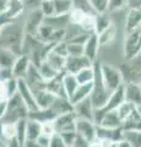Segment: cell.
<instances>
[{
  "instance_id": "obj_1",
  "label": "cell",
  "mask_w": 141,
  "mask_h": 147,
  "mask_svg": "<svg viewBox=\"0 0 141 147\" xmlns=\"http://www.w3.org/2000/svg\"><path fill=\"white\" fill-rule=\"evenodd\" d=\"M94 65V81L92 86V92H91V102L94 110L101 109L106 105L108 98L111 97V92L107 90V87L104 86L102 75H101V69H99V61H96L93 64Z\"/></svg>"
},
{
  "instance_id": "obj_2",
  "label": "cell",
  "mask_w": 141,
  "mask_h": 147,
  "mask_svg": "<svg viewBox=\"0 0 141 147\" xmlns=\"http://www.w3.org/2000/svg\"><path fill=\"white\" fill-rule=\"evenodd\" d=\"M28 117H30L28 108L26 107V104L24 103V100L21 99L19 93H16L15 96H12L10 99H7L5 115H4V119L1 123L16 124L20 120L28 119Z\"/></svg>"
},
{
  "instance_id": "obj_3",
  "label": "cell",
  "mask_w": 141,
  "mask_h": 147,
  "mask_svg": "<svg viewBox=\"0 0 141 147\" xmlns=\"http://www.w3.org/2000/svg\"><path fill=\"white\" fill-rule=\"evenodd\" d=\"M99 69H101L103 84L111 93L124 85V79H123L120 69L106 63H99Z\"/></svg>"
},
{
  "instance_id": "obj_4",
  "label": "cell",
  "mask_w": 141,
  "mask_h": 147,
  "mask_svg": "<svg viewBox=\"0 0 141 147\" xmlns=\"http://www.w3.org/2000/svg\"><path fill=\"white\" fill-rule=\"evenodd\" d=\"M141 55V26L126 33L123 43V57L125 60H134Z\"/></svg>"
},
{
  "instance_id": "obj_5",
  "label": "cell",
  "mask_w": 141,
  "mask_h": 147,
  "mask_svg": "<svg viewBox=\"0 0 141 147\" xmlns=\"http://www.w3.org/2000/svg\"><path fill=\"white\" fill-rule=\"evenodd\" d=\"M69 22L79 26L86 33H92L96 30V16L86 13L79 9H72L69 13Z\"/></svg>"
},
{
  "instance_id": "obj_6",
  "label": "cell",
  "mask_w": 141,
  "mask_h": 147,
  "mask_svg": "<svg viewBox=\"0 0 141 147\" xmlns=\"http://www.w3.org/2000/svg\"><path fill=\"white\" fill-rule=\"evenodd\" d=\"M76 120H77V118L74 112L58 115L53 120L55 132L57 134H64V132L76 131Z\"/></svg>"
},
{
  "instance_id": "obj_7",
  "label": "cell",
  "mask_w": 141,
  "mask_h": 147,
  "mask_svg": "<svg viewBox=\"0 0 141 147\" xmlns=\"http://www.w3.org/2000/svg\"><path fill=\"white\" fill-rule=\"evenodd\" d=\"M17 93H19L21 99L24 100L26 107L28 108L30 113L37 112L38 105H37V102H36L34 93H33V91L28 87V85L26 84V81L24 79L17 80Z\"/></svg>"
},
{
  "instance_id": "obj_8",
  "label": "cell",
  "mask_w": 141,
  "mask_h": 147,
  "mask_svg": "<svg viewBox=\"0 0 141 147\" xmlns=\"http://www.w3.org/2000/svg\"><path fill=\"white\" fill-rule=\"evenodd\" d=\"M76 132L82 136L88 142L93 144L97 140V124L92 120L77 119L76 120Z\"/></svg>"
},
{
  "instance_id": "obj_9",
  "label": "cell",
  "mask_w": 141,
  "mask_h": 147,
  "mask_svg": "<svg viewBox=\"0 0 141 147\" xmlns=\"http://www.w3.org/2000/svg\"><path fill=\"white\" fill-rule=\"evenodd\" d=\"M24 80L26 81V84L28 85L30 88L33 91V93L47 88V82H45L43 77L40 76L38 69L34 64H31V66H30L28 71H27Z\"/></svg>"
},
{
  "instance_id": "obj_10",
  "label": "cell",
  "mask_w": 141,
  "mask_h": 147,
  "mask_svg": "<svg viewBox=\"0 0 141 147\" xmlns=\"http://www.w3.org/2000/svg\"><path fill=\"white\" fill-rule=\"evenodd\" d=\"M44 20H45V17L39 9H32L30 15L27 16V20L25 24V28H24L25 33L34 37L37 31L39 30V27L43 25Z\"/></svg>"
},
{
  "instance_id": "obj_11",
  "label": "cell",
  "mask_w": 141,
  "mask_h": 147,
  "mask_svg": "<svg viewBox=\"0 0 141 147\" xmlns=\"http://www.w3.org/2000/svg\"><path fill=\"white\" fill-rule=\"evenodd\" d=\"M94 63H92L85 57V55H79V57H67L65 61V71L69 74H74L76 75L79 71H81L85 67L92 66Z\"/></svg>"
},
{
  "instance_id": "obj_12",
  "label": "cell",
  "mask_w": 141,
  "mask_h": 147,
  "mask_svg": "<svg viewBox=\"0 0 141 147\" xmlns=\"http://www.w3.org/2000/svg\"><path fill=\"white\" fill-rule=\"evenodd\" d=\"M125 102L135 105L136 108L141 107V86L136 82L124 84Z\"/></svg>"
},
{
  "instance_id": "obj_13",
  "label": "cell",
  "mask_w": 141,
  "mask_h": 147,
  "mask_svg": "<svg viewBox=\"0 0 141 147\" xmlns=\"http://www.w3.org/2000/svg\"><path fill=\"white\" fill-rule=\"evenodd\" d=\"M74 113L77 119H86V120L94 121V108L92 105V102H91V98L84 99L77 104H75Z\"/></svg>"
},
{
  "instance_id": "obj_14",
  "label": "cell",
  "mask_w": 141,
  "mask_h": 147,
  "mask_svg": "<svg viewBox=\"0 0 141 147\" xmlns=\"http://www.w3.org/2000/svg\"><path fill=\"white\" fill-rule=\"evenodd\" d=\"M99 42H98V36L96 32L90 33L87 40L84 44V55L87 59H90L92 63L97 61V54L99 50Z\"/></svg>"
},
{
  "instance_id": "obj_15",
  "label": "cell",
  "mask_w": 141,
  "mask_h": 147,
  "mask_svg": "<svg viewBox=\"0 0 141 147\" xmlns=\"http://www.w3.org/2000/svg\"><path fill=\"white\" fill-rule=\"evenodd\" d=\"M31 64H32V61H31V59H30L28 55H26V54H20L19 57H17L15 64H13L12 69H11L13 77H15V79H17V80L25 79V76H26L27 71H28Z\"/></svg>"
},
{
  "instance_id": "obj_16",
  "label": "cell",
  "mask_w": 141,
  "mask_h": 147,
  "mask_svg": "<svg viewBox=\"0 0 141 147\" xmlns=\"http://www.w3.org/2000/svg\"><path fill=\"white\" fill-rule=\"evenodd\" d=\"M141 26V7L131 6L125 17V32L133 31Z\"/></svg>"
},
{
  "instance_id": "obj_17",
  "label": "cell",
  "mask_w": 141,
  "mask_h": 147,
  "mask_svg": "<svg viewBox=\"0 0 141 147\" xmlns=\"http://www.w3.org/2000/svg\"><path fill=\"white\" fill-rule=\"evenodd\" d=\"M34 97H36V102H37V105H38V109H42V110L52 109L53 104L57 99V96H54L47 88L36 92Z\"/></svg>"
},
{
  "instance_id": "obj_18",
  "label": "cell",
  "mask_w": 141,
  "mask_h": 147,
  "mask_svg": "<svg viewBox=\"0 0 141 147\" xmlns=\"http://www.w3.org/2000/svg\"><path fill=\"white\" fill-rule=\"evenodd\" d=\"M97 125L102 126V127H107V129H121L123 121L120 120V118L117 113V109H115V110L107 112L101 119H99Z\"/></svg>"
},
{
  "instance_id": "obj_19",
  "label": "cell",
  "mask_w": 141,
  "mask_h": 147,
  "mask_svg": "<svg viewBox=\"0 0 141 147\" xmlns=\"http://www.w3.org/2000/svg\"><path fill=\"white\" fill-rule=\"evenodd\" d=\"M17 93V79L0 80V99L7 100Z\"/></svg>"
},
{
  "instance_id": "obj_20",
  "label": "cell",
  "mask_w": 141,
  "mask_h": 147,
  "mask_svg": "<svg viewBox=\"0 0 141 147\" xmlns=\"http://www.w3.org/2000/svg\"><path fill=\"white\" fill-rule=\"evenodd\" d=\"M17 57V53L11 48L0 47V69H12Z\"/></svg>"
},
{
  "instance_id": "obj_21",
  "label": "cell",
  "mask_w": 141,
  "mask_h": 147,
  "mask_svg": "<svg viewBox=\"0 0 141 147\" xmlns=\"http://www.w3.org/2000/svg\"><path fill=\"white\" fill-rule=\"evenodd\" d=\"M117 34H118L117 25L112 22L106 30H103L101 33H97L99 45L103 47V45H111L112 43H114V40L117 38Z\"/></svg>"
},
{
  "instance_id": "obj_22",
  "label": "cell",
  "mask_w": 141,
  "mask_h": 147,
  "mask_svg": "<svg viewBox=\"0 0 141 147\" xmlns=\"http://www.w3.org/2000/svg\"><path fill=\"white\" fill-rule=\"evenodd\" d=\"M26 132H27V142H36L38 137L42 135V123L28 118L26 125Z\"/></svg>"
},
{
  "instance_id": "obj_23",
  "label": "cell",
  "mask_w": 141,
  "mask_h": 147,
  "mask_svg": "<svg viewBox=\"0 0 141 147\" xmlns=\"http://www.w3.org/2000/svg\"><path fill=\"white\" fill-rule=\"evenodd\" d=\"M121 129L124 131H141V115L138 108L130 114L128 119L123 121Z\"/></svg>"
},
{
  "instance_id": "obj_24",
  "label": "cell",
  "mask_w": 141,
  "mask_h": 147,
  "mask_svg": "<svg viewBox=\"0 0 141 147\" xmlns=\"http://www.w3.org/2000/svg\"><path fill=\"white\" fill-rule=\"evenodd\" d=\"M64 72L65 71L60 72L58 76L54 77L53 80L47 82V90L51 91L54 96H57V97H66L65 91H64V86H63V76H64Z\"/></svg>"
},
{
  "instance_id": "obj_25",
  "label": "cell",
  "mask_w": 141,
  "mask_h": 147,
  "mask_svg": "<svg viewBox=\"0 0 141 147\" xmlns=\"http://www.w3.org/2000/svg\"><path fill=\"white\" fill-rule=\"evenodd\" d=\"M54 4V17L69 16L74 9V0H53Z\"/></svg>"
},
{
  "instance_id": "obj_26",
  "label": "cell",
  "mask_w": 141,
  "mask_h": 147,
  "mask_svg": "<svg viewBox=\"0 0 141 147\" xmlns=\"http://www.w3.org/2000/svg\"><path fill=\"white\" fill-rule=\"evenodd\" d=\"M25 7H26V5L22 0H9L5 15L10 18V20L13 21L20 15H22V12L25 11Z\"/></svg>"
},
{
  "instance_id": "obj_27",
  "label": "cell",
  "mask_w": 141,
  "mask_h": 147,
  "mask_svg": "<svg viewBox=\"0 0 141 147\" xmlns=\"http://www.w3.org/2000/svg\"><path fill=\"white\" fill-rule=\"evenodd\" d=\"M92 86L93 84H88V85H79V87L76 88V91L74 92V94L69 98V100L71 102L72 105L77 104L79 102L84 99L90 98L91 92H92Z\"/></svg>"
},
{
  "instance_id": "obj_28",
  "label": "cell",
  "mask_w": 141,
  "mask_h": 147,
  "mask_svg": "<svg viewBox=\"0 0 141 147\" xmlns=\"http://www.w3.org/2000/svg\"><path fill=\"white\" fill-rule=\"evenodd\" d=\"M52 110L58 115H61V114H66L70 112H74V105L71 104V102L69 100V98L66 97H57L55 102H54Z\"/></svg>"
},
{
  "instance_id": "obj_29",
  "label": "cell",
  "mask_w": 141,
  "mask_h": 147,
  "mask_svg": "<svg viewBox=\"0 0 141 147\" xmlns=\"http://www.w3.org/2000/svg\"><path fill=\"white\" fill-rule=\"evenodd\" d=\"M63 86H64V91L67 98H70L74 92L76 91V88L79 87V82L76 80V76L74 74H69V72H64V76H63Z\"/></svg>"
},
{
  "instance_id": "obj_30",
  "label": "cell",
  "mask_w": 141,
  "mask_h": 147,
  "mask_svg": "<svg viewBox=\"0 0 141 147\" xmlns=\"http://www.w3.org/2000/svg\"><path fill=\"white\" fill-rule=\"evenodd\" d=\"M45 60L49 63V65H51L53 69H55L58 72H63L65 71V61H66V58L61 57V55H59L57 53H54L53 50H51L47 57H45Z\"/></svg>"
},
{
  "instance_id": "obj_31",
  "label": "cell",
  "mask_w": 141,
  "mask_h": 147,
  "mask_svg": "<svg viewBox=\"0 0 141 147\" xmlns=\"http://www.w3.org/2000/svg\"><path fill=\"white\" fill-rule=\"evenodd\" d=\"M75 76H76V80L79 82V85L93 84V81H94V65L82 69V70L77 72Z\"/></svg>"
},
{
  "instance_id": "obj_32",
  "label": "cell",
  "mask_w": 141,
  "mask_h": 147,
  "mask_svg": "<svg viewBox=\"0 0 141 147\" xmlns=\"http://www.w3.org/2000/svg\"><path fill=\"white\" fill-rule=\"evenodd\" d=\"M37 69H38V71L40 74V76L43 77L45 82L53 80L54 77L58 76L59 74H60V72H58L55 69H53L51 65H49V63L45 60V59L39 64V65H37Z\"/></svg>"
},
{
  "instance_id": "obj_33",
  "label": "cell",
  "mask_w": 141,
  "mask_h": 147,
  "mask_svg": "<svg viewBox=\"0 0 141 147\" xmlns=\"http://www.w3.org/2000/svg\"><path fill=\"white\" fill-rule=\"evenodd\" d=\"M17 127L16 124L12 123H3L1 124V139L4 142H7L16 137Z\"/></svg>"
},
{
  "instance_id": "obj_34",
  "label": "cell",
  "mask_w": 141,
  "mask_h": 147,
  "mask_svg": "<svg viewBox=\"0 0 141 147\" xmlns=\"http://www.w3.org/2000/svg\"><path fill=\"white\" fill-rule=\"evenodd\" d=\"M123 139L128 141L133 147H141V131H124Z\"/></svg>"
},
{
  "instance_id": "obj_35",
  "label": "cell",
  "mask_w": 141,
  "mask_h": 147,
  "mask_svg": "<svg viewBox=\"0 0 141 147\" xmlns=\"http://www.w3.org/2000/svg\"><path fill=\"white\" fill-rule=\"evenodd\" d=\"M108 1L109 0H88L90 5L96 15H102V13L108 12Z\"/></svg>"
},
{
  "instance_id": "obj_36",
  "label": "cell",
  "mask_w": 141,
  "mask_h": 147,
  "mask_svg": "<svg viewBox=\"0 0 141 147\" xmlns=\"http://www.w3.org/2000/svg\"><path fill=\"white\" fill-rule=\"evenodd\" d=\"M38 9L42 11V13L44 15L45 18H49V17H54V16H55V13H54V4H53V0H40Z\"/></svg>"
},
{
  "instance_id": "obj_37",
  "label": "cell",
  "mask_w": 141,
  "mask_h": 147,
  "mask_svg": "<svg viewBox=\"0 0 141 147\" xmlns=\"http://www.w3.org/2000/svg\"><path fill=\"white\" fill-rule=\"evenodd\" d=\"M135 109H136L135 105L130 104V103H128V102H124L121 105H119V107H118L117 113H118V115H119L120 120L124 121L125 119H128V118L130 117V114L133 113Z\"/></svg>"
},
{
  "instance_id": "obj_38",
  "label": "cell",
  "mask_w": 141,
  "mask_h": 147,
  "mask_svg": "<svg viewBox=\"0 0 141 147\" xmlns=\"http://www.w3.org/2000/svg\"><path fill=\"white\" fill-rule=\"evenodd\" d=\"M112 24V20L109 18L107 13H102V15H96V33H101L103 30H106L107 27Z\"/></svg>"
},
{
  "instance_id": "obj_39",
  "label": "cell",
  "mask_w": 141,
  "mask_h": 147,
  "mask_svg": "<svg viewBox=\"0 0 141 147\" xmlns=\"http://www.w3.org/2000/svg\"><path fill=\"white\" fill-rule=\"evenodd\" d=\"M130 3L128 0H109L108 1V11L109 12H117L125 9Z\"/></svg>"
},
{
  "instance_id": "obj_40",
  "label": "cell",
  "mask_w": 141,
  "mask_h": 147,
  "mask_svg": "<svg viewBox=\"0 0 141 147\" xmlns=\"http://www.w3.org/2000/svg\"><path fill=\"white\" fill-rule=\"evenodd\" d=\"M67 42V54L70 57H79V55H84V44L74 43V42ZM67 55V57H69Z\"/></svg>"
},
{
  "instance_id": "obj_41",
  "label": "cell",
  "mask_w": 141,
  "mask_h": 147,
  "mask_svg": "<svg viewBox=\"0 0 141 147\" xmlns=\"http://www.w3.org/2000/svg\"><path fill=\"white\" fill-rule=\"evenodd\" d=\"M55 134V129H54V124L53 121H48V123H42V135L52 137Z\"/></svg>"
},
{
  "instance_id": "obj_42",
  "label": "cell",
  "mask_w": 141,
  "mask_h": 147,
  "mask_svg": "<svg viewBox=\"0 0 141 147\" xmlns=\"http://www.w3.org/2000/svg\"><path fill=\"white\" fill-rule=\"evenodd\" d=\"M49 147H67L66 144L63 140V137L60 134H54L51 137V144H49Z\"/></svg>"
},
{
  "instance_id": "obj_43",
  "label": "cell",
  "mask_w": 141,
  "mask_h": 147,
  "mask_svg": "<svg viewBox=\"0 0 141 147\" xmlns=\"http://www.w3.org/2000/svg\"><path fill=\"white\" fill-rule=\"evenodd\" d=\"M61 137H63V140H64V142L66 144L67 147H70L74 145V142H75V139H76V136H77V132L76 131H72V132H64V134H60Z\"/></svg>"
},
{
  "instance_id": "obj_44",
  "label": "cell",
  "mask_w": 141,
  "mask_h": 147,
  "mask_svg": "<svg viewBox=\"0 0 141 147\" xmlns=\"http://www.w3.org/2000/svg\"><path fill=\"white\" fill-rule=\"evenodd\" d=\"M91 146H92V144H91V142H88L86 139H84L82 136H80L79 134H77V136H76L74 145H72V147H91ZM70 147H71V146H70Z\"/></svg>"
},
{
  "instance_id": "obj_45",
  "label": "cell",
  "mask_w": 141,
  "mask_h": 147,
  "mask_svg": "<svg viewBox=\"0 0 141 147\" xmlns=\"http://www.w3.org/2000/svg\"><path fill=\"white\" fill-rule=\"evenodd\" d=\"M11 22H12V20H10V18L5 15V12L0 13V37H1L3 31L6 28V26L11 25Z\"/></svg>"
},
{
  "instance_id": "obj_46",
  "label": "cell",
  "mask_w": 141,
  "mask_h": 147,
  "mask_svg": "<svg viewBox=\"0 0 141 147\" xmlns=\"http://www.w3.org/2000/svg\"><path fill=\"white\" fill-rule=\"evenodd\" d=\"M36 144L40 147H49V144H51V137L48 136H44V135H40L37 141H36Z\"/></svg>"
},
{
  "instance_id": "obj_47",
  "label": "cell",
  "mask_w": 141,
  "mask_h": 147,
  "mask_svg": "<svg viewBox=\"0 0 141 147\" xmlns=\"http://www.w3.org/2000/svg\"><path fill=\"white\" fill-rule=\"evenodd\" d=\"M6 104H7V100H3V99H0V123L3 121L4 115H5Z\"/></svg>"
},
{
  "instance_id": "obj_48",
  "label": "cell",
  "mask_w": 141,
  "mask_h": 147,
  "mask_svg": "<svg viewBox=\"0 0 141 147\" xmlns=\"http://www.w3.org/2000/svg\"><path fill=\"white\" fill-rule=\"evenodd\" d=\"M5 145H6V147H24L19 141H17L16 137L15 139H12V140H10V141L5 142Z\"/></svg>"
},
{
  "instance_id": "obj_49",
  "label": "cell",
  "mask_w": 141,
  "mask_h": 147,
  "mask_svg": "<svg viewBox=\"0 0 141 147\" xmlns=\"http://www.w3.org/2000/svg\"><path fill=\"white\" fill-rule=\"evenodd\" d=\"M7 4H9V0H0V13H4L6 11Z\"/></svg>"
},
{
  "instance_id": "obj_50",
  "label": "cell",
  "mask_w": 141,
  "mask_h": 147,
  "mask_svg": "<svg viewBox=\"0 0 141 147\" xmlns=\"http://www.w3.org/2000/svg\"><path fill=\"white\" fill-rule=\"evenodd\" d=\"M115 147H133V146H131L128 141H125L124 139H123V140H120V141H118V142H117V144H115Z\"/></svg>"
},
{
  "instance_id": "obj_51",
  "label": "cell",
  "mask_w": 141,
  "mask_h": 147,
  "mask_svg": "<svg viewBox=\"0 0 141 147\" xmlns=\"http://www.w3.org/2000/svg\"><path fill=\"white\" fill-rule=\"evenodd\" d=\"M4 145H5V142H4V141H3V139L0 137V147H3Z\"/></svg>"
},
{
  "instance_id": "obj_52",
  "label": "cell",
  "mask_w": 141,
  "mask_h": 147,
  "mask_svg": "<svg viewBox=\"0 0 141 147\" xmlns=\"http://www.w3.org/2000/svg\"><path fill=\"white\" fill-rule=\"evenodd\" d=\"M138 1H139V0H131V4H133V5L135 6L136 4H138Z\"/></svg>"
},
{
  "instance_id": "obj_53",
  "label": "cell",
  "mask_w": 141,
  "mask_h": 147,
  "mask_svg": "<svg viewBox=\"0 0 141 147\" xmlns=\"http://www.w3.org/2000/svg\"><path fill=\"white\" fill-rule=\"evenodd\" d=\"M139 85L141 86V71H140V76H139Z\"/></svg>"
},
{
  "instance_id": "obj_54",
  "label": "cell",
  "mask_w": 141,
  "mask_h": 147,
  "mask_svg": "<svg viewBox=\"0 0 141 147\" xmlns=\"http://www.w3.org/2000/svg\"><path fill=\"white\" fill-rule=\"evenodd\" d=\"M135 6H140V7H141V0H139V1H138V4H136Z\"/></svg>"
},
{
  "instance_id": "obj_55",
  "label": "cell",
  "mask_w": 141,
  "mask_h": 147,
  "mask_svg": "<svg viewBox=\"0 0 141 147\" xmlns=\"http://www.w3.org/2000/svg\"><path fill=\"white\" fill-rule=\"evenodd\" d=\"M138 109H139V113H140V115H141V107H139Z\"/></svg>"
},
{
  "instance_id": "obj_56",
  "label": "cell",
  "mask_w": 141,
  "mask_h": 147,
  "mask_svg": "<svg viewBox=\"0 0 141 147\" xmlns=\"http://www.w3.org/2000/svg\"><path fill=\"white\" fill-rule=\"evenodd\" d=\"M71 147H72V146H71Z\"/></svg>"
}]
</instances>
